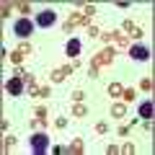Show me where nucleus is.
I'll return each mask as SVG.
<instances>
[{"label":"nucleus","instance_id":"27","mask_svg":"<svg viewBox=\"0 0 155 155\" xmlns=\"http://www.w3.org/2000/svg\"><path fill=\"white\" fill-rule=\"evenodd\" d=\"M70 98H72V104H75V101H83V98H85V93H83L80 88H75V91H72V96H70Z\"/></svg>","mask_w":155,"mask_h":155},{"label":"nucleus","instance_id":"7","mask_svg":"<svg viewBox=\"0 0 155 155\" xmlns=\"http://www.w3.org/2000/svg\"><path fill=\"white\" fill-rule=\"evenodd\" d=\"M31 150H34V153H44V150H49V137H47L44 132L31 134Z\"/></svg>","mask_w":155,"mask_h":155},{"label":"nucleus","instance_id":"2","mask_svg":"<svg viewBox=\"0 0 155 155\" xmlns=\"http://www.w3.org/2000/svg\"><path fill=\"white\" fill-rule=\"evenodd\" d=\"M91 21H93V18H88V16L83 13V8H80V11L70 13V16L65 18V23H62V31H65V34H72L75 28H80V26H91Z\"/></svg>","mask_w":155,"mask_h":155},{"label":"nucleus","instance_id":"15","mask_svg":"<svg viewBox=\"0 0 155 155\" xmlns=\"http://www.w3.org/2000/svg\"><path fill=\"white\" fill-rule=\"evenodd\" d=\"M28 96H31V98H49L52 96V85L44 83V85H39V88L34 91V93H28Z\"/></svg>","mask_w":155,"mask_h":155},{"label":"nucleus","instance_id":"6","mask_svg":"<svg viewBox=\"0 0 155 155\" xmlns=\"http://www.w3.org/2000/svg\"><path fill=\"white\" fill-rule=\"evenodd\" d=\"M13 34L21 36V39H28L34 34V21H31V18H18L16 26H13Z\"/></svg>","mask_w":155,"mask_h":155},{"label":"nucleus","instance_id":"5","mask_svg":"<svg viewBox=\"0 0 155 155\" xmlns=\"http://www.w3.org/2000/svg\"><path fill=\"white\" fill-rule=\"evenodd\" d=\"M31 52H34V47H31V44H28V41H23V44H18V47H16V49H13V52H11V54H8V60H11V62H13V65H16V67H21V62H23V60H26V57H28V54H31Z\"/></svg>","mask_w":155,"mask_h":155},{"label":"nucleus","instance_id":"21","mask_svg":"<svg viewBox=\"0 0 155 155\" xmlns=\"http://www.w3.org/2000/svg\"><path fill=\"white\" fill-rule=\"evenodd\" d=\"M134 98H137V91H134V88H124V93H122L124 104H129V101H134Z\"/></svg>","mask_w":155,"mask_h":155},{"label":"nucleus","instance_id":"9","mask_svg":"<svg viewBox=\"0 0 155 155\" xmlns=\"http://www.w3.org/2000/svg\"><path fill=\"white\" fill-rule=\"evenodd\" d=\"M54 21H57V13H54V11H41V13L36 16V23H39L41 28L54 26Z\"/></svg>","mask_w":155,"mask_h":155},{"label":"nucleus","instance_id":"16","mask_svg":"<svg viewBox=\"0 0 155 155\" xmlns=\"http://www.w3.org/2000/svg\"><path fill=\"white\" fill-rule=\"evenodd\" d=\"M111 116H114V119H124V116H127V104H119V101H116L114 106H111Z\"/></svg>","mask_w":155,"mask_h":155},{"label":"nucleus","instance_id":"18","mask_svg":"<svg viewBox=\"0 0 155 155\" xmlns=\"http://www.w3.org/2000/svg\"><path fill=\"white\" fill-rule=\"evenodd\" d=\"M122 93H124V85L122 83H109V96H111V98H122Z\"/></svg>","mask_w":155,"mask_h":155},{"label":"nucleus","instance_id":"12","mask_svg":"<svg viewBox=\"0 0 155 155\" xmlns=\"http://www.w3.org/2000/svg\"><path fill=\"white\" fill-rule=\"evenodd\" d=\"M47 116H49V111H47V106H44V104H39V106H36V111H34L31 127H36V124H41V127H44V124H47Z\"/></svg>","mask_w":155,"mask_h":155},{"label":"nucleus","instance_id":"24","mask_svg":"<svg viewBox=\"0 0 155 155\" xmlns=\"http://www.w3.org/2000/svg\"><path fill=\"white\" fill-rule=\"evenodd\" d=\"M140 88H142L145 93H150V91H153V80H150V78H142V80H140Z\"/></svg>","mask_w":155,"mask_h":155},{"label":"nucleus","instance_id":"14","mask_svg":"<svg viewBox=\"0 0 155 155\" xmlns=\"http://www.w3.org/2000/svg\"><path fill=\"white\" fill-rule=\"evenodd\" d=\"M67 153H72V155H83V153H85V142H83L80 137H75L70 145H67Z\"/></svg>","mask_w":155,"mask_h":155},{"label":"nucleus","instance_id":"10","mask_svg":"<svg viewBox=\"0 0 155 155\" xmlns=\"http://www.w3.org/2000/svg\"><path fill=\"white\" fill-rule=\"evenodd\" d=\"M23 88H26V83H23L21 78H16V75H13L11 80L5 83V91H8L11 96H18V93H23Z\"/></svg>","mask_w":155,"mask_h":155},{"label":"nucleus","instance_id":"32","mask_svg":"<svg viewBox=\"0 0 155 155\" xmlns=\"http://www.w3.org/2000/svg\"><path fill=\"white\" fill-rule=\"evenodd\" d=\"M106 155H119V145H109L106 147Z\"/></svg>","mask_w":155,"mask_h":155},{"label":"nucleus","instance_id":"3","mask_svg":"<svg viewBox=\"0 0 155 155\" xmlns=\"http://www.w3.org/2000/svg\"><path fill=\"white\" fill-rule=\"evenodd\" d=\"M101 39L109 41L114 49H127L129 47V36L122 31V28H114V31H101Z\"/></svg>","mask_w":155,"mask_h":155},{"label":"nucleus","instance_id":"1","mask_svg":"<svg viewBox=\"0 0 155 155\" xmlns=\"http://www.w3.org/2000/svg\"><path fill=\"white\" fill-rule=\"evenodd\" d=\"M114 57H116V49H114V47H106V49L96 52V54H93V60H91V67H88V75H91V80H98V75H101V67L111 65V62H114Z\"/></svg>","mask_w":155,"mask_h":155},{"label":"nucleus","instance_id":"20","mask_svg":"<svg viewBox=\"0 0 155 155\" xmlns=\"http://www.w3.org/2000/svg\"><path fill=\"white\" fill-rule=\"evenodd\" d=\"M16 11L21 13V18H28L31 16V3H16Z\"/></svg>","mask_w":155,"mask_h":155},{"label":"nucleus","instance_id":"29","mask_svg":"<svg viewBox=\"0 0 155 155\" xmlns=\"http://www.w3.org/2000/svg\"><path fill=\"white\" fill-rule=\"evenodd\" d=\"M88 34H91L93 39H101V28H98V26H93V23L88 26Z\"/></svg>","mask_w":155,"mask_h":155},{"label":"nucleus","instance_id":"17","mask_svg":"<svg viewBox=\"0 0 155 155\" xmlns=\"http://www.w3.org/2000/svg\"><path fill=\"white\" fill-rule=\"evenodd\" d=\"M140 119H153V101H142L140 104Z\"/></svg>","mask_w":155,"mask_h":155},{"label":"nucleus","instance_id":"13","mask_svg":"<svg viewBox=\"0 0 155 155\" xmlns=\"http://www.w3.org/2000/svg\"><path fill=\"white\" fill-rule=\"evenodd\" d=\"M80 49H83V47H80V41H78L75 36H72L70 41H67V47H65V52H67L70 60H78V57H80Z\"/></svg>","mask_w":155,"mask_h":155},{"label":"nucleus","instance_id":"19","mask_svg":"<svg viewBox=\"0 0 155 155\" xmlns=\"http://www.w3.org/2000/svg\"><path fill=\"white\" fill-rule=\"evenodd\" d=\"M85 114H88L85 104L83 101H75V104H72V116H85Z\"/></svg>","mask_w":155,"mask_h":155},{"label":"nucleus","instance_id":"26","mask_svg":"<svg viewBox=\"0 0 155 155\" xmlns=\"http://www.w3.org/2000/svg\"><path fill=\"white\" fill-rule=\"evenodd\" d=\"M134 150H137V147H134V142H124L122 145V153L124 155H134Z\"/></svg>","mask_w":155,"mask_h":155},{"label":"nucleus","instance_id":"31","mask_svg":"<svg viewBox=\"0 0 155 155\" xmlns=\"http://www.w3.org/2000/svg\"><path fill=\"white\" fill-rule=\"evenodd\" d=\"M129 129H132V127H129V122H127V124H122V127H119V137H127Z\"/></svg>","mask_w":155,"mask_h":155},{"label":"nucleus","instance_id":"33","mask_svg":"<svg viewBox=\"0 0 155 155\" xmlns=\"http://www.w3.org/2000/svg\"><path fill=\"white\" fill-rule=\"evenodd\" d=\"M54 124L62 129V127H67V119H65V116H57V122H54Z\"/></svg>","mask_w":155,"mask_h":155},{"label":"nucleus","instance_id":"28","mask_svg":"<svg viewBox=\"0 0 155 155\" xmlns=\"http://www.w3.org/2000/svg\"><path fill=\"white\" fill-rule=\"evenodd\" d=\"M49 150H52V155H65L67 153V147H62V145H52Z\"/></svg>","mask_w":155,"mask_h":155},{"label":"nucleus","instance_id":"22","mask_svg":"<svg viewBox=\"0 0 155 155\" xmlns=\"http://www.w3.org/2000/svg\"><path fill=\"white\" fill-rule=\"evenodd\" d=\"M13 145H16V137H13V134L3 137V150H5V153H11V150H13Z\"/></svg>","mask_w":155,"mask_h":155},{"label":"nucleus","instance_id":"11","mask_svg":"<svg viewBox=\"0 0 155 155\" xmlns=\"http://www.w3.org/2000/svg\"><path fill=\"white\" fill-rule=\"evenodd\" d=\"M122 31L127 34V36H132V39H142V28H140L134 21H129V18L122 23Z\"/></svg>","mask_w":155,"mask_h":155},{"label":"nucleus","instance_id":"4","mask_svg":"<svg viewBox=\"0 0 155 155\" xmlns=\"http://www.w3.org/2000/svg\"><path fill=\"white\" fill-rule=\"evenodd\" d=\"M75 70H80V60H70L67 65L54 67V70L49 72V80L52 83H62V80H67V75H72Z\"/></svg>","mask_w":155,"mask_h":155},{"label":"nucleus","instance_id":"25","mask_svg":"<svg viewBox=\"0 0 155 155\" xmlns=\"http://www.w3.org/2000/svg\"><path fill=\"white\" fill-rule=\"evenodd\" d=\"M83 13L88 18H93V16H98V8H96V5H83Z\"/></svg>","mask_w":155,"mask_h":155},{"label":"nucleus","instance_id":"23","mask_svg":"<svg viewBox=\"0 0 155 155\" xmlns=\"http://www.w3.org/2000/svg\"><path fill=\"white\" fill-rule=\"evenodd\" d=\"M13 8H16V3H3V8H0V16L5 18V16H11L13 13Z\"/></svg>","mask_w":155,"mask_h":155},{"label":"nucleus","instance_id":"30","mask_svg":"<svg viewBox=\"0 0 155 155\" xmlns=\"http://www.w3.org/2000/svg\"><path fill=\"white\" fill-rule=\"evenodd\" d=\"M96 132H98V134L109 132V124H106V122H98V124H96Z\"/></svg>","mask_w":155,"mask_h":155},{"label":"nucleus","instance_id":"8","mask_svg":"<svg viewBox=\"0 0 155 155\" xmlns=\"http://www.w3.org/2000/svg\"><path fill=\"white\" fill-rule=\"evenodd\" d=\"M129 57L137 60V62H145V60H150V49L142 47V44H132V47H129Z\"/></svg>","mask_w":155,"mask_h":155}]
</instances>
